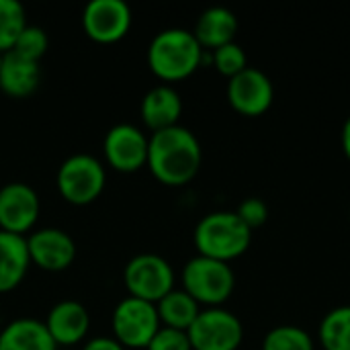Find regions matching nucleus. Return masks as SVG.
<instances>
[{
    "mask_svg": "<svg viewBox=\"0 0 350 350\" xmlns=\"http://www.w3.org/2000/svg\"><path fill=\"white\" fill-rule=\"evenodd\" d=\"M201 162L203 150L191 129L174 125L150 135L146 166L158 183L166 187H185L197 176Z\"/></svg>",
    "mask_w": 350,
    "mask_h": 350,
    "instance_id": "1",
    "label": "nucleus"
},
{
    "mask_svg": "<svg viewBox=\"0 0 350 350\" xmlns=\"http://www.w3.org/2000/svg\"><path fill=\"white\" fill-rule=\"evenodd\" d=\"M205 49L187 29H164L148 45V66L164 82H178L197 72L203 64Z\"/></svg>",
    "mask_w": 350,
    "mask_h": 350,
    "instance_id": "2",
    "label": "nucleus"
},
{
    "mask_svg": "<svg viewBox=\"0 0 350 350\" xmlns=\"http://www.w3.org/2000/svg\"><path fill=\"white\" fill-rule=\"evenodd\" d=\"M193 240L201 256L230 265V260L240 258L250 248L252 232L236 211H213L195 226Z\"/></svg>",
    "mask_w": 350,
    "mask_h": 350,
    "instance_id": "3",
    "label": "nucleus"
},
{
    "mask_svg": "<svg viewBox=\"0 0 350 350\" xmlns=\"http://www.w3.org/2000/svg\"><path fill=\"white\" fill-rule=\"evenodd\" d=\"M183 289L207 308H221L236 287L234 271L228 262L197 254L183 269Z\"/></svg>",
    "mask_w": 350,
    "mask_h": 350,
    "instance_id": "4",
    "label": "nucleus"
},
{
    "mask_svg": "<svg viewBox=\"0 0 350 350\" xmlns=\"http://www.w3.org/2000/svg\"><path fill=\"white\" fill-rule=\"evenodd\" d=\"M55 185L68 203L90 205L105 191L107 172L103 162L92 154H72L59 164Z\"/></svg>",
    "mask_w": 350,
    "mask_h": 350,
    "instance_id": "5",
    "label": "nucleus"
},
{
    "mask_svg": "<svg viewBox=\"0 0 350 350\" xmlns=\"http://www.w3.org/2000/svg\"><path fill=\"white\" fill-rule=\"evenodd\" d=\"M123 283L131 297L158 304L174 289V269L164 256L142 252L127 260L123 269Z\"/></svg>",
    "mask_w": 350,
    "mask_h": 350,
    "instance_id": "6",
    "label": "nucleus"
},
{
    "mask_svg": "<svg viewBox=\"0 0 350 350\" xmlns=\"http://www.w3.org/2000/svg\"><path fill=\"white\" fill-rule=\"evenodd\" d=\"M160 318L156 312V304L137 299V297H123L111 316L113 338L121 342L125 349H148L154 334L160 330Z\"/></svg>",
    "mask_w": 350,
    "mask_h": 350,
    "instance_id": "7",
    "label": "nucleus"
},
{
    "mask_svg": "<svg viewBox=\"0 0 350 350\" xmlns=\"http://www.w3.org/2000/svg\"><path fill=\"white\" fill-rule=\"evenodd\" d=\"M193 350H238L244 328L238 316L224 308H205L187 330Z\"/></svg>",
    "mask_w": 350,
    "mask_h": 350,
    "instance_id": "8",
    "label": "nucleus"
},
{
    "mask_svg": "<svg viewBox=\"0 0 350 350\" xmlns=\"http://www.w3.org/2000/svg\"><path fill=\"white\" fill-rule=\"evenodd\" d=\"M41 213V201L37 191L21 180L0 187V230L29 236Z\"/></svg>",
    "mask_w": 350,
    "mask_h": 350,
    "instance_id": "9",
    "label": "nucleus"
},
{
    "mask_svg": "<svg viewBox=\"0 0 350 350\" xmlns=\"http://www.w3.org/2000/svg\"><path fill=\"white\" fill-rule=\"evenodd\" d=\"M131 8L123 0H90L82 10L84 33L96 43L121 41L131 29Z\"/></svg>",
    "mask_w": 350,
    "mask_h": 350,
    "instance_id": "10",
    "label": "nucleus"
},
{
    "mask_svg": "<svg viewBox=\"0 0 350 350\" xmlns=\"http://www.w3.org/2000/svg\"><path fill=\"white\" fill-rule=\"evenodd\" d=\"M148 142L150 137L137 125L117 123L105 135V160L119 172H135L148 164Z\"/></svg>",
    "mask_w": 350,
    "mask_h": 350,
    "instance_id": "11",
    "label": "nucleus"
},
{
    "mask_svg": "<svg viewBox=\"0 0 350 350\" xmlns=\"http://www.w3.org/2000/svg\"><path fill=\"white\" fill-rule=\"evenodd\" d=\"M275 98L271 78L256 68H246L228 82V100L232 109L244 117L265 115Z\"/></svg>",
    "mask_w": 350,
    "mask_h": 350,
    "instance_id": "12",
    "label": "nucleus"
},
{
    "mask_svg": "<svg viewBox=\"0 0 350 350\" xmlns=\"http://www.w3.org/2000/svg\"><path fill=\"white\" fill-rule=\"evenodd\" d=\"M25 238L31 265L47 273L66 271L76 258V242L59 228H39Z\"/></svg>",
    "mask_w": 350,
    "mask_h": 350,
    "instance_id": "13",
    "label": "nucleus"
},
{
    "mask_svg": "<svg viewBox=\"0 0 350 350\" xmlns=\"http://www.w3.org/2000/svg\"><path fill=\"white\" fill-rule=\"evenodd\" d=\"M45 328L53 342L59 347H74L82 342L90 330V314L76 299L57 301L45 318Z\"/></svg>",
    "mask_w": 350,
    "mask_h": 350,
    "instance_id": "14",
    "label": "nucleus"
},
{
    "mask_svg": "<svg viewBox=\"0 0 350 350\" xmlns=\"http://www.w3.org/2000/svg\"><path fill=\"white\" fill-rule=\"evenodd\" d=\"M139 115L152 133L174 127L183 115V98L170 84H158L144 94Z\"/></svg>",
    "mask_w": 350,
    "mask_h": 350,
    "instance_id": "15",
    "label": "nucleus"
},
{
    "mask_svg": "<svg viewBox=\"0 0 350 350\" xmlns=\"http://www.w3.org/2000/svg\"><path fill=\"white\" fill-rule=\"evenodd\" d=\"M238 27V16L230 8L211 6L199 14L193 35L205 51H215L228 43H234Z\"/></svg>",
    "mask_w": 350,
    "mask_h": 350,
    "instance_id": "16",
    "label": "nucleus"
},
{
    "mask_svg": "<svg viewBox=\"0 0 350 350\" xmlns=\"http://www.w3.org/2000/svg\"><path fill=\"white\" fill-rule=\"evenodd\" d=\"M41 82V66L39 62L27 59L14 51H6L2 55L0 70V88L4 94L12 98L31 96Z\"/></svg>",
    "mask_w": 350,
    "mask_h": 350,
    "instance_id": "17",
    "label": "nucleus"
},
{
    "mask_svg": "<svg viewBox=\"0 0 350 350\" xmlns=\"http://www.w3.org/2000/svg\"><path fill=\"white\" fill-rule=\"evenodd\" d=\"M31 267L27 238L0 230V293L16 289Z\"/></svg>",
    "mask_w": 350,
    "mask_h": 350,
    "instance_id": "18",
    "label": "nucleus"
},
{
    "mask_svg": "<svg viewBox=\"0 0 350 350\" xmlns=\"http://www.w3.org/2000/svg\"><path fill=\"white\" fill-rule=\"evenodd\" d=\"M0 350H57L43 322L18 318L0 330Z\"/></svg>",
    "mask_w": 350,
    "mask_h": 350,
    "instance_id": "19",
    "label": "nucleus"
},
{
    "mask_svg": "<svg viewBox=\"0 0 350 350\" xmlns=\"http://www.w3.org/2000/svg\"><path fill=\"white\" fill-rule=\"evenodd\" d=\"M156 312L162 326L187 332L197 320L201 306L185 289H172L156 304Z\"/></svg>",
    "mask_w": 350,
    "mask_h": 350,
    "instance_id": "20",
    "label": "nucleus"
},
{
    "mask_svg": "<svg viewBox=\"0 0 350 350\" xmlns=\"http://www.w3.org/2000/svg\"><path fill=\"white\" fill-rule=\"evenodd\" d=\"M320 342L324 350H350V306L334 308L322 318Z\"/></svg>",
    "mask_w": 350,
    "mask_h": 350,
    "instance_id": "21",
    "label": "nucleus"
},
{
    "mask_svg": "<svg viewBox=\"0 0 350 350\" xmlns=\"http://www.w3.org/2000/svg\"><path fill=\"white\" fill-rule=\"evenodd\" d=\"M27 27V14L21 2L0 0V53L14 47L21 31Z\"/></svg>",
    "mask_w": 350,
    "mask_h": 350,
    "instance_id": "22",
    "label": "nucleus"
},
{
    "mask_svg": "<svg viewBox=\"0 0 350 350\" xmlns=\"http://www.w3.org/2000/svg\"><path fill=\"white\" fill-rule=\"evenodd\" d=\"M262 350H314V340L299 326H277L265 336Z\"/></svg>",
    "mask_w": 350,
    "mask_h": 350,
    "instance_id": "23",
    "label": "nucleus"
},
{
    "mask_svg": "<svg viewBox=\"0 0 350 350\" xmlns=\"http://www.w3.org/2000/svg\"><path fill=\"white\" fill-rule=\"evenodd\" d=\"M209 55H211L213 68L219 74L228 76V78H234V76H238L240 72H244L248 68L246 51L236 41L228 43V45H224V47H219L215 51H209Z\"/></svg>",
    "mask_w": 350,
    "mask_h": 350,
    "instance_id": "24",
    "label": "nucleus"
},
{
    "mask_svg": "<svg viewBox=\"0 0 350 350\" xmlns=\"http://www.w3.org/2000/svg\"><path fill=\"white\" fill-rule=\"evenodd\" d=\"M47 47H49V37H47V33H45L41 27L29 25V23H27V27L21 31V35H18V39H16V43H14V47H12L10 51L23 55V57H27V59L39 62V59L45 55Z\"/></svg>",
    "mask_w": 350,
    "mask_h": 350,
    "instance_id": "25",
    "label": "nucleus"
},
{
    "mask_svg": "<svg viewBox=\"0 0 350 350\" xmlns=\"http://www.w3.org/2000/svg\"><path fill=\"white\" fill-rule=\"evenodd\" d=\"M236 215L242 219V224H244L250 232H254V230H258L260 226L267 224V219H269V207H267V203H265L262 199L250 197V199H244V201L240 203Z\"/></svg>",
    "mask_w": 350,
    "mask_h": 350,
    "instance_id": "26",
    "label": "nucleus"
},
{
    "mask_svg": "<svg viewBox=\"0 0 350 350\" xmlns=\"http://www.w3.org/2000/svg\"><path fill=\"white\" fill-rule=\"evenodd\" d=\"M146 350H193V347L187 332L160 326V330L154 334Z\"/></svg>",
    "mask_w": 350,
    "mask_h": 350,
    "instance_id": "27",
    "label": "nucleus"
},
{
    "mask_svg": "<svg viewBox=\"0 0 350 350\" xmlns=\"http://www.w3.org/2000/svg\"><path fill=\"white\" fill-rule=\"evenodd\" d=\"M82 350H127L121 342H117L113 336H96L84 342Z\"/></svg>",
    "mask_w": 350,
    "mask_h": 350,
    "instance_id": "28",
    "label": "nucleus"
},
{
    "mask_svg": "<svg viewBox=\"0 0 350 350\" xmlns=\"http://www.w3.org/2000/svg\"><path fill=\"white\" fill-rule=\"evenodd\" d=\"M342 150H345V156L349 158L350 162V115L349 119L345 121V125H342Z\"/></svg>",
    "mask_w": 350,
    "mask_h": 350,
    "instance_id": "29",
    "label": "nucleus"
},
{
    "mask_svg": "<svg viewBox=\"0 0 350 350\" xmlns=\"http://www.w3.org/2000/svg\"><path fill=\"white\" fill-rule=\"evenodd\" d=\"M2 55H4V53H0V70H2Z\"/></svg>",
    "mask_w": 350,
    "mask_h": 350,
    "instance_id": "30",
    "label": "nucleus"
}]
</instances>
